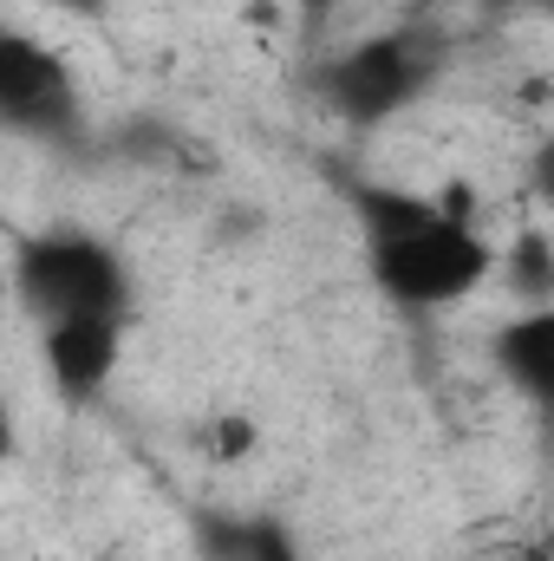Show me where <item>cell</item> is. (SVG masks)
Here are the masks:
<instances>
[{
    "mask_svg": "<svg viewBox=\"0 0 554 561\" xmlns=\"http://www.w3.org/2000/svg\"><path fill=\"white\" fill-rule=\"evenodd\" d=\"M339 203L359 229V262H366L372 294L399 313H417V320L450 313L496 280V242L450 196L366 176V170H339Z\"/></svg>",
    "mask_w": 554,
    "mask_h": 561,
    "instance_id": "1",
    "label": "cell"
},
{
    "mask_svg": "<svg viewBox=\"0 0 554 561\" xmlns=\"http://www.w3.org/2000/svg\"><path fill=\"white\" fill-rule=\"evenodd\" d=\"M443 72H450V33L437 20H399L320 59L313 99L353 131H385L443 85Z\"/></svg>",
    "mask_w": 554,
    "mask_h": 561,
    "instance_id": "2",
    "label": "cell"
},
{
    "mask_svg": "<svg viewBox=\"0 0 554 561\" xmlns=\"http://www.w3.org/2000/svg\"><path fill=\"white\" fill-rule=\"evenodd\" d=\"M13 300L33 327H53V320H79V313H118L131 320L138 307V280L118 242H105L99 229H79V222H53V229H33L13 242Z\"/></svg>",
    "mask_w": 554,
    "mask_h": 561,
    "instance_id": "3",
    "label": "cell"
},
{
    "mask_svg": "<svg viewBox=\"0 0 554 561\" xmlns=\"http://www.w3.org/2000/svg\"><path fill=\"white\" fill-rule=\"evenodd\" d=\"M0 131L33 144H79L85 131V92L72 59L33 33L0 20Z\"/></svg>",
    "mask_w": 554,
    "mask_h": 561,
    "instance_id": "4",
    "label": "cell"
},
{
    "mask_svg": "<svg viewBox=\"0 0 554 561\" xmlns=\"http://www.w3.org/2000/svg\"><path fill=\"white\" fill-rule=\"evenodd\" d=\"M33 333H39V366H46L53 392L66 405H99L105 386L118 379L131 320H118V313H79V320H53V327H33Z\"/></svg>",
    "mask_w": 554,
    "mask_h": 561,
    "instance_id": "5",
    "label": "cell"
},
{
    "mask_svg": "<svg viewBox=\"0 0 554 561\" xmlns=\"http://www.w3.org/2000/svg\"><path fill=\"white\" fill-rule=\"evenodd\" d=\"M189 556L196 561H307L300 529L262 503H196L189 510Z\"/></svg>",
    "mask_w": 554,
    "mask_h": 561,
    "instance_id": "6",
    "label": "cell"
},
{
    "mask_svg": "<svg viewBox=\"0 0 554 561\" xmlns=\"http://www.w3.org/2000/svg\"><path fill=\"white\" fill-rule=\"evenodd\" d=\"M489 359H496V373L516 399L554 405V307H516L496 327Z\"/></svg>",
    "mask_w": 554,
    "mask_h": 561,
    "instance_id": "7",
    "label": "cell"
},
{
    "mask_svg": "<svg viewBox=\"0 0 554 561\" xmlns=\"http://www.w3.org/2000/svg\"><path fill=\"white\" fill-rule=\"evenodd\" d=\"M496 268H503L509 294H516L522 307H554V300H549L554 255H549V236H542V229H522L509 249H496Z\"/></svg>",
    "mask_w": 554,
    "mask_h": 561,
    "instance_id": "8",
    "label": "cell"
},
{
    "mask_svg": "<svg viewBox=\"0 0 554 561\" xmlns=\"http://www.w3.org/2000/svg\"><path fill=\"white\" fill-rule=\"evenodd\" d=\"M196 450L203 457H216V463H235V457H249L255 450V419H242V412H222V419H209L196 431Z\"/></svg>",
    "mask_w": 554,
    "mask_h": 561,
    "instance_id": "9",
    "label": "cell"
},
{
    "mask_svg": "<svg viewBox=\"0 0 554 561\" xmlns=\"http://www.w3.org/2000/svg\"><path fill=\"white\" fill-rule=\"evenodd\" d=\"M339 7H346V0H293V13H300V26H307V33H326Z\"/></svg>",
    "mask_w": 554,
    "mask_h": 561,
    "instance_id": "10",
    "label": "cell"
},
{
    "mask_svg": "<svg viewBox=\"0 0 554 561\" xmlns=\"http://www.w3.org/2000/svg\"><path fill=\"white\" fill-rule=\"evenodd\" d=\"M13 444H20V431H13V405L0 399V463L13 457Z\"/></svg>",
    "mask_w": 554,
    "mask_h": 561,
    "instance_id": "11",
    "label": "cell"
},
{
    "mask_svg": "<svg viewBox=\"0 0 554 561\" xmlns=\"http://www.w3.org/2000/svg\"><path fill=\"white\" fill-rule=\"evenodd\" d=\"M59 7H99V0H59Z\"/></svg>",
    "mask_w": 554,
    "mask_h": 561,
    "instance_id": "12",
    "label": "cell"
}]
</instances>
